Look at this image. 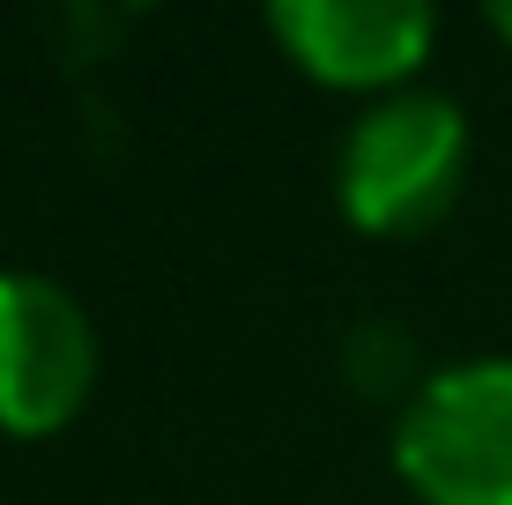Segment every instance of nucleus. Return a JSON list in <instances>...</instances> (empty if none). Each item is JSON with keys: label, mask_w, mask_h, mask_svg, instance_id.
I'll list each match as a JSON object with an SVG mask.
<instances>
[{"label": "nucleus", "mask_w": 512, "mask_h": 505, "mask_svg": "<svg viewBox=\"0 0 512 505\" xmlns=\"http://www.w3.org/2000/svg\"><path fill=\"white\" fill-rule=\"evenodd\" d=\"M97 387V320L60 275L0 268V431L52 439Z\"/></svg>", "instance_id": "3"}, {"label": "nucleus", "mask_w": 512, "mask_h": 505, "mask_svg": "<svg viewBox=\"0 0 512 505\" xmlns=\"http://www.w3.org/2000/svg\"><path fill=\"white\" fill-rule=\"evenodd\" d=\"M268 38L334 90H409L438 15L423 0H275Z\"/></svg>", "instance_id": "4"}, {"label": "nucleus", "mask_w": 512, "mask_h": 505, "mask_svg": "<svg viewBox=\"0 0 512 505\" xmlns=\"http://www.w3.org/2000/svg\"><path fill=\"white\" fill-rule=\"evenodd\" d=\"M468 179V119L446 90H386L342 127L334 201L379 238L431 231Z\"/></svg>", "instance_id": "1"}, {"label": "nucleus", "mask_w": 512, "mask_h": 505, "mask_svg": "<svg viewBox=\"0 0 512 505\" xmlns=\"http://www.w3.org/2000/svg\"><path fill=\"white\" fill-rule=\"evenodd\" d=\"M483 15H490V30H498V38L512 45V0H490V8H483Z\"/></svg>", "instance_id": "5"}, {"label": "nucleus", "mask_w": 512, "mask_h": 505, "mask_svg": "<svg viewBox=\"0 0 512 505\" xmlns=\"http://www.w3.org/2000/svg\"><path fill=\"white\" fill-rule=\"evenodd\" d=\"M394 468L423 505H512V357L423 379L394 416Z\"/></svg>", "instance_id": "2"}]
</instances>
